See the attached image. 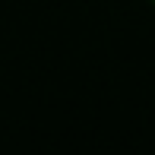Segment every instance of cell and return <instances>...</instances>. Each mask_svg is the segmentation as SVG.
Listing matches in <instances>:
<instances>
[{
    "label": "cell",
    "mask_w": 155,
    "mask_h": 155,
    "mask_svg": "<svg viewBox=\"0 0 155 155\" xmlns=\"http://www.w3.org/2000/svg\"><path fill=\"white\" fill-rule=\"evenodd\" d=\"M149 3H152V6H155V0H149Z\"/></svg>",
    "instance_id": "obj_1"
}]
</instances>
